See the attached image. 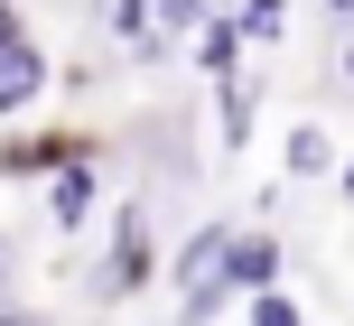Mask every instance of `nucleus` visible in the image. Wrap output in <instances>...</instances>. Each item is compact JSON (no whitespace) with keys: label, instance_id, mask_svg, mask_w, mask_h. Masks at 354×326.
Returning a JSON list of instances; mask_svg holds the SVG:
<instances>
[{"label":"nucleus","instance_id":"nucleus-4","mask_svg":"<svg viewBox=\"0 0 354 326\" xmlns=\"http://www.w3.org/2000/svg\"><path fill=\"white\" fill-rule=\"evenodd\" d=\"M93 205H103V149H75V159L47 178V224L56 233H84Z\"/></svg>","mask_w":354,"mask_h":326},{"label":"nucleus","instance_id":"nucleus-11","mask_svg":"<svg viewBox=\"0 0 354 326\" xmlns=\"http://www.w3.org/2000/svg\"><path fill=\"white\" fill-rule=\"evenodd\" d=\"M233 19H243V37H252V47H280V37H289V0H243Z\"/></svg>","mask_w":354,"mask_h":326},{"label":"nucleus","instance_id":"nucleus-7","mask_svg":"<svg viewBox=\"0 0 354 326\" xmlns=\"http://www.w3.org/2000/svg\"><path fill=\"white\" fill-rule=\"evenodd\" d=\"M233 298H252V289H280V271H289V242L280 233H233Z\"/></svg>","mask_w":354,"mask_h":326},{"label":"nucleus","instance_id":"nucleus-12","mask_svg":"<svg viewBox=\"0 0 354 326\" xmlns=\"http://www.w3.org/2000/svg\"><path fill=\"white\" fill-rule=\"evenodd\" d=\"M243 317H252V326H308L289 289H252V298H243Z\"/></svg>","mask_w":354,"mask_h":326},{"label":"nucleus","instance_id":"nucleus-19","mask_svg":"<svg viewBox=\"0 0 354 326\" xmlns=\"http://www.w3.org/2000/svg\"><path fill=\"white\" fill-rule=\"evenodd\" d=\"M345 326H354V317H345Z\"/></svg>","mask_w":354,"mask_h":326},{"label":"nucleus","instance_id":"nucleus-9","mask_svg":"<svg viewBox=\"0 0 354 326\" xmlns=\"http://www.w3.org/2000/svg\"><path fill=\"white\" fill-rule=\"evenodd\" d=\"M280 168H289V178H299V186L336 178V140H326L317 122H299V131H289V140H280Z\"/></svg>","mask_w":354,"mask_h":326},{"label":"nucleus","instance_id":"nucleus-2","mask_svg":"<svg viewBox=\"0 0 354 326\" xmlns=\"http://www.w3.org/2000/svg\"><path fill=\"white\" fill-rule=\"evenodd\" d=\"M159 271V242H149V205L140 196H122V215H112V252H103V271H93V298L103 308H122L140 280Z\"/></svg>","mask_w":354,"mask_h":326},{"label":"nucleus","instance_id":"nucleus-5","mask_svg":"<svg viewBox=\"0 0 354 326\" xmlns=\"http://www.w3.org/2000/svg\"><path fill=\"white\" fill-rule=\"evenodd\" d=\"M75 149H93L84 131H10L0 140V178H56Z\"/></svg>","mask_w":354,"mask_h":326},{"label":"nucleus","instance_id":"nucleus-6","mask_svg":"<svg viewBox=\"0 0 354 326\" xmlns=\"http://www.w3.org/2000/svg\"><path fill=\"white\" fill-rule=\"evenodd\" d=\"M252 122H261V84H252L243 66H233V75H214V149H224V159H243Z\"/></svg>","mask_w":354,"mask_h":326},{"label":"nucleus","instance_id":"nucleus-14","mask_svg":"<svg viewBox=\"0 0 354 326\" xmlns=\"http://www.w3.org/2000/svg\"><path fill=\"white\" fill-rule=\"evenodd\" d=\"M336 186H345V205H354V149H345V159H336Z\"/></svg>","mask_w":354,"mask_h":326},{"label":"nucleus","instance_id":"nucleus-16","mask_svg":"<svg viewBox=\"0 0 354 326\" xmlns=\"http://www.w3.org/2000/svg\"><path fill=\"white\" fill-rule=\"evenodd\" d=\"M326 10H336V19H354V0H326Z\"/></svg>","mask_w":354,"mask_h":326},{"label":"nucleus","instance_id":"nucleus-10","mask_svg":"<svg viewBox=\"0 0 354 326\" xmlns=\"http://www.w3.org/2000/svg\"><path fill=\"white\" fill-rule=\"evenodd\" d=\"M149 19H159V37H168V47H187V37L214 19V0H149Z\"/></svg>","mask_w":354,"mask_h":326},{"label":"nucleus","instance_id":"nucleus-8","mask_svg":"<svg viewBox=\"0 0 354 326\" xmlns=\"http://www.w3.org/2000/svg\"><path fill=\"white\" fill-rule=\"evenodd\" d=\"M187 47H196V66H205V84H214V75H233V66H243V47H252V37H243V19H233V10H214L205 28L187 37Z\"/></svg>","mask_w":354,"mask_h":326},{"label":"nucleus","instance_id":"nucleus-15","mask_svg":"<svg viewBox=\"0 0 354 326\" xmlns=\"http://www.w3.org/2000/svg\"><path fill=\"white\" fill-rule=\"evenodd\" d=\"M0 298H10V242H0Z\"/></svg>","mask_w":354,"mask_h":326},{"label":"nucleus","instance_id":"nucleus-3","mask_svg":"<svg viewBox=\"0 0 354 326\" xmlns=\"http://www.w3.org/2000/svg\"><path fill=\"white\" fill-rule=\"evenodd\" d=\"M47 84H56L47 47H37L28 28H19V37H0V122H19V112H37V103H47Z\"/></svg>","mask_w":354,"mask_h":326},{"label":"nucleus","instance_id":"nucleus-13","mask_svg":"<svg viewBox=\"0 0 354 326\" xmlns=\"http://www.w3.org/2000/svg\"><path fill=\"white\" fill-rule=\"evenodd\" d=\"M19 28H28V19H19V0H0V37H19Z\"/></svg>","mask_w":354,"mask_h":326},{"label":"nucleus","instance_id":"nucleus-1","mask_svg":"<svg viewBox=\"0 0 354 326\" xmlns=\"http://www.w3.org/2000/svg\"><path fill=\"white\" fill-rule=\"evenodd\" d=\"M233 224H196L187 242L168 252V289H177V326H214L233 308Z\"/></svg>","mask_w":354,"mask_h":326},{"label":"nucleus","instance_id":"nucleus-18","mask_svg":"<svg viewBox=\"0 0 354 326\" xmlns=\"http://www.w3.org/2000/svg\"><path fill=\"white\" fill-rule=\"evenodd\" d=\"M0 326H37V317H0Z\"/></svg>","mask_w":354,"mask_h":326},{"label":"nucleus","instance_id":"nucleus-17","mask_svg":"<svg viewBox=\"0 0 354 326\" xmlns=\"http://www.w3.org/2000/svg\"><path fill=\"white\" fill-rule=\"evenodd\" d=\"M345 75H354V37H345Z\"/></svg>","mask_w":354,"mask_h":326}]
</instances>
